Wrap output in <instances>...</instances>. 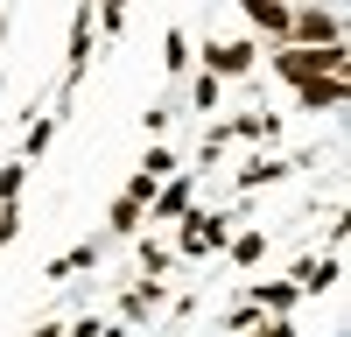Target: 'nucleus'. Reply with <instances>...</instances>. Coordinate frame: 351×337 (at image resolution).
Wrapping results in <instances>:
<instances>
[{
	"instance_id": "nucleus-1",
	"label": "nucleus",
	"mask_w": 351,
	"mask_h": 337,
	"mask_svg": "<svg viewBox=\"0 0 351 337\" xmlns=\"http://www.w3.org/2000/svg\"><path fill=\"white\" fill-rule=\"evenodd\" d=\"M344 64H351V56H344V42H337V49H295V42H281V49H274V77H281V84L344 77Z\"/></svg>"
},
{
	"instance_id": "nucleus-2",
	"label": "nucleus",
	"mask_w": 351,
	"mask_h": 337,
	"mask_svg": "<svg viewBox=\"0 0 351 337\" xmlns=\"http://www.w3.org/2000/svg\"><path fill=\"white\" fill-rule=\"evenodd\" d=\"M288 42H295V49H337L344 21L330 8H288Z\"/></svg>"
},
{
	"instance_id": "nucleus-3",
	"label": "nucleus",
	"mask_w": 351,
	"mask_h": 337,
	"mask_svg": "<svg viewBox=\"0 0 351 337\" xmlns=\"http://www.w3.org/2000/svg\"><path fill=\"white\" fill-rule=\"evenodd\" d=\"M225 239H232V218L225 211H190L183 232H176V253H183V260H204V253L225 246Z\"/></svg>"
},
{
	"instance_id": "nucleus-4",
	"label": "nucleus",
	"mask_w": 351,
	"mask_h": 337,
	"mask_svg": "<svg viewBox=\"0 0 351 337\" xmlns=\"http://www.w3.org/2000/svg\"><path fill=\"white\" fill-rule=\"evenodd\" d=\"M197 56H204V77H218V84H225V77H246L260 49H253V42L239 36V42H204Z\"/></svg>"
},
{
	"instance_id": "nucleus-5",
	"label": "nucleus",
	"mask_w": 351,
	"mask_h": 337,
	"mask_svg": "<svg viewBox=\"0 0 351 337\" xmlns=\"http://www.w3.org/2000/svg\"><path fill=\"white\" fill-rule=\"evenodd\" d=\"M197 211V190H190V176H169L155 197H148V218H190Z\"/></svg>"
},
{
	"instance_id": "nucleus-6",
	"label": "nucleus",
	"mask_w": 351,
	"mask_h": 337,
	"mask_svg": "<svg viewBox=\"0 0 351 337\" xmlns=\"http://www.w3.org/2000/svg\"><path fill=\"white\" fill-rule=\"evenodd\" d=\"M295 99H302V112H330V105H344V99H351V77H316V84H295Z\"/></svg>"
},
{
	"instance_id": "nucleus-7",
	"label": "nucleus",
	"mask_w": 351,
	"mask_h": 337,
	"mask_svg": "<svg viewBox=\"0 0 351 337\" xmlns=\"http://www.w3.org/2000/svg\"><path fill=\"white\" fill-rule=\"evenodd\" d=\"M295 302H302L295 281H260V288H253V309H260V316H288Z\"/></svg>"
},
{
	"instance_id": "nucleus-8",
	"label": "nucleus",
	"mask_w": 351,
	"mask_h": 337,
	"mask_svg": "<svg viewBox=\"0 0 351 337\" xmlns=\"http://www.w3.org/2000/svg\"><path fill=\"white\" fill-rule=\"evenodd\" d=\"M288 168H295V162H274V155H267V162H246V168H239V190H267V183L288 176Z\"/></svg>"
},
{
	"instance_id": "nucleus-9",
	"label": "nucleus",
	"mask_w": 351,
	"mask_h": 337,
	"mask_svg": "<svg viewBox=\"0 0 351 337\" xmlns=\"http://www.w3.org/2000/svg\"><path fill=\"white\" fill-rule=\"evenodd\" d=\"M246 21H253V28H260V36H267V42H274V49L288 42V8H246Z\"/></svg>"
},
{
	"instance_id": "nucleus-10",
	"label": "nucleus",
	"mask_w": 351,
	"mask_h": 337,
	"mask_svg": "<svg viewBox=\"0 0 351 337\" xmlns=\"http://www.w3.org/2000/svg\"><path fill=\"white\" fill-rule=\"evenodd\" d=\"M106 225H112V232L127 239V232H141V225H148V211H141L134 197H112V211H106Z\"/></svg>"
},
{
	"instance_id": "nucleus-11",
	"label": "nucleus",
	"mask_w": 351,
	"mask_h": 337,
	"mask_svg": "<svg viewBox=\"0 0 351 337\" xmlns=\"http://www.w3.org/2000/svg\"><path fill=\"white\" fill-rule=\"evenodd\" d=\"M225 253H232L239 267H253L260 253H267V232H232V239H225Z\"/></svg>"
},
{
	"instance_id": "nucleus-12",
	"label": "nucleus",
	"mask_w": 351,
	"mask_h": 337,
	"mask_svg": "<svg viewBox=\"0 0 351 337\" xmlns=\"http://www.w3.org/2000/svg\"><path fill=\"white\" fill-rule=\"evenodd\" d=\"M92 260H99V246H71V253H64V260H49L43 274H49V281H71L77 267H92Z\"/></svg>"
},
{
	"instance_id": "nucleus-13",
	"label": "nucleus",
	"mask_w": 351,
	"mask_h": 337,
	"mask_svg": "<svg viewBox=\"0 0 351 337\" xmlns=\"http://www.w3.org/2000/svg\"><path fill=\"white\" fill-rule=\"evenodd\" d=\"M21 183H28V162H0V204H21Z\"/></svg>"
},
{
	"instance_id": "nucleus-14",
	"label": "nucleus",
	"mask_w": 351,
	"mask_h": 337,
	"mask_svg": "<svg viewBox=\"0 0 351 337\" xmlns=\"http://www.w3.org/2000/svg\"><path fill=\"white\" fill-rule=\"evenodd\" d=\"M141 176H148V183H169V176H176V155H169V148H148V155H141Z\"/></svg>"
},
{
	"instance_id": "nucleus-15",
	"label": "nucleus",
	"mask_w": 351,
	"mask_h": 337,
	"mask_svg": "<svg viewBox=\"0 0 351 337\" xmlns=\"http://www.w3.org/2000/svg\"><path fill=\"white\" fill-rule=\"evenodd\" d=\"M162 64H169V77H183V64H190V42H183V28H169V42H162Z\"/></svg>"
},
{
	"instance_id": "nucleus-16",
	"label": "nucleus",
	"mask_w": 351,
	"mask_h": 337,
	"mask_svg": "<svg viewBox=\"0 0 351 337\" xmlns=\"http://www.w3.org/2000/svg\"><path fill=\"white\" fill-rule=\"evenodd\" d=\"M49 140H56V120H36V127H28V140H21V162H36Z\"/></svg>"
},
{
	"instance_id": "nucleus-17",
	"label": "nucleus",
	"mask_w": 351,
	"mask_h": 337,
	"mask_svg": "<svg viewBox=\"0 0 351 337\" xmlns=\"http://www.w3.org/2000/svg\"><path fill=\"white\" fill-rule=\"evenodd\" d=\"M190 99H197V105H204V112H211V105H218V99H225V84H218V77H204V71H197V84H190Z\"/></svg>"
},
{
	"instance_id": "nucleus-18",
	"label": "nucleus",
	"mask_w": 351,
	"mask_h": 337,
	"mask_svg": "<svg viewBox=\"0 0 351 337\" xmlns=\"http://www.w3.org/2000/svg\"><path fill=\"white\" fill-rule=\"evenodd\" d=\"M225 330H232V337H246V330H260V309H253V302H239V309H232V316H225Z\"/></svg>"
},
{
	"instance_id": "nucleus-19",
	"label": "nucleus",
	"mask_w": 351,
	"mask_h": 337,
	"mask_svg": "<svg viewBox=\"0 0 351 337\" xmlns=\"http://www.w3.org/2000/svg\"><path fill=\"white\" fill-rule=\"evenodd\" d=\"M246 337H295V316H260V330H246Z\"/></svg>"
},
{
	"instance_id": "nucleus-20",
	"label": "nucleus",
	"mask_w": 351,
	"mask_h": 337,
	"mask_svg": "<svg viewBox=\"0 0 351 337\" xmlns=\"http://www.w3.org/2000/svg\"><path fill=\"white\" fill-rule=\"evenodd\" d=\"M14 232H21V204H0V246H8Z\"/></svg>"
},
{
	"instance_id": "nucleus-21",
	"label": "nucleus",
	"mask_w": 351,
	"mask_h": 337,
	"mask_svg": "<svg viewBox=\"0 0 351 337\" xmlns=\"http://www.w3.org/2000/svg\"><path fill=\"white\" fill-rule=\"evenodd\" d=\"M64 337H106V323H99V316H77V323H71Z\"/></svg>"
},
{
	"instance_id": "nucleus-22",
	"label": "nucleus",
	"mask_w": 351,
	"mask_h": 337,
	"mask_svg": "<svg viewBox=\"0 0 351 337\" xmlns=\"http://www.w3.org/2000/svg\"><path fill=\"white\" fill-rule=\"evenodd\" d=\"M28 337H64V323H36V330H28Z\"/></svg>"
}]
</instances>
